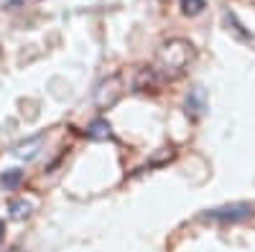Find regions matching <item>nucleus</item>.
<instances>
[{
  "label": "nucleus",
  "instance_id": "1",
  "mask_svg": "<svg viewBox=\"0 0 255 252\" xmlns=\"http://www.w3.org/2000/svg\"><path fill=\"white\" fill-rule=\"evenodd\" d=\"M197 56V49L191 41L186 38H168L166 44L156 51V59H153V72L161 77V79H179L189 64L194 61Z\"/></svg>",
  "mask_w": 255,
  "mask_h": 252
},
{
  "label": "nucleus",
  "instance_id": "2",
  "mask_svg": "<svg viewBox=\"0 0 255 252\" xmlns=\"http://www.w3.org/2000/svg\"><path fill=\"white\" fill-rule=\"evenodd\" d=\"M125 94V82H123V74H110L108 79H105L100 87H97V94H95V102L100 104L102 110L113 107V104Z\"/></svg>",
  "mask_w": 255,
  "mask_h": 252
},
{
  "label": "nucleus",
  "instance_id": "3",
  "mask_svg": "<svg viewBox=\"0 0 255 252\" xmlns=\"http://www.w3.org/2000/svg\"><path fill=\"white\" fill-rule=\"evenodd\" d=\"M207 219H215V222H240L253 217V204L245 201H235V204H227V206H217V209H209L204 214Z\"/></svg>",
  "mask_w": 255,
  "mask_h": 252
},
{
  "label": "nucleus",
  "instance_id": "4",
  "mask_svg": "<svg viewBox=\"0 0 255 252\" xmlns=\"http://www.w3.org/2000/svg\"><path fill=\"white\" fill-rule=\"evenodd\" d=\"M87 138L90 140H110L113 138V125L105 120V117H97V120H92L90 125H87Z\"/></svg>",
  "mask_w": 255,
  "mask_h": 252
},
{
  "label": "nucleus",
  "instance_id": "5",
  "mask_svg": "<svg viewBox=\"0 0 255 252\" xmlns=\"http://www.w3.org/2000/svg\"><path fill=\"white\" fill-rule=\"evenodd\" d=\"M204 107H207L204 92H202V87H194V89L189 92V97H186V112H191L194 117H199V115L204 112Z\"/></svg>",
  "mask_w": 255,
  "mask_h": 252
},
{
  "label": "nucleus",
  "instance_id": "6",
  "mask_svg": "<svg viewBox=\"0 0 255 252\" xmlns=\"http://www.w3.org/2000/svg\"><path fill=\"white\" fill-rule=\"evenodd\" d=\"M38 145H41V135H38V138H33V140H28V143H20L18 148H15V156H18V158L31 161V158L38 153Z\"/></svg>",
  "mask_w": 255,
  "mask_h": 252
},
{
  "label": "nucleus",
  "instance_id": "7",
  "mask_svg": "<svg viewBox=\"0 0 255 252\" xmlns=\"http://www.w3.org/2000/svg\"><path fill=\"white\" fill-rule=\"evenodd\" d=\"M33 209V201H26V199H15L10 204V217L13 219H26Z\"/></svg>",
  "mask_w": 255,
  "mask_h": 252
},
{
  "label": "nucleus",
  "instance_id": "8",
  "mask_svg": "<svg viewBox=\"0 0 255 252\" xmlns=\"http://www.w3.org/2000/svg\"><path fill=\"white\" fill-rule=\"evenodd\" d=\"M207 8L204 0H181V13L184 15H199Z\"/></svg>",
  "mask_w": 255,
  "mask_h": 252
},
{
  "label": "nucleus",
  "instance_id": "9",
  "mask_svg": "<svg viewBox=\"0 0 255 252\" xmlns=\"http://www.w3.org/2000/svg\"><path fill=\"white\" fill-rule=\"evenodd\" d=\"M20 178H23V173H20V171H8V173H3V178H0V181H3L5 188H15L20 183Z\"/></svg>",
  "mask_w": 255,
  "mask_h": 252
},
{
  "label": "nucleus",
  "instance_id": "10",
  "mask_svg": "<svg viewBox=\"0 0 255 252\" xmlns=\"http://www.w3.org/2000/svg\"><path fill=\"white\" fill-rule=\"evenodd\" d=\"M3 235H5V224L0 222V242H3Z\"/></svg>",
  "mask_w": 255,
  "mask_h": 252
}]
</instances>
